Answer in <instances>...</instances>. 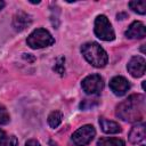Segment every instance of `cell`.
<instances>
[{"mask_svg": "<svg viewBox=\"0 0 146 146\" xmlns=\"http://www.w3.org/2000/svg\"><path fill=\"white\" fill-rule=\"evenodd\" d=\"M99 125L102 128V130L105 132V133H117V132H121V127L119 123L114 122V121H111V120H107V119H99Z\"/></svg>", "mask_w": 146, "mask_h": 146, "instance_id": "7c38bea8", "label": "cell"}, {"mask_svg": "<svg viewBox=\"0 0 146 146\" xmlns=\"http://www.w3.org/2000/svg\"><path fill=\"white\" fill-rule=\"evenodd\" d=\"M145 59L141 56H133L129 60L127 68L133 78H140L145 73Z\"/></svg>", "mask_w": 146, "mask_h": 146, "instance_id": "52a82bcc", "label": "cell"}, {"mask_svg": "<svg viewBox=\"0 0 146 146\" xmlns=\"http://www.w3.org/2000/svg\"><path fill=\"white\" fill-rule=\"evenodd\" d=\"M3 7H5V2H3V1H0V10H1Z\"/></svg>", "mask_w": 146, "mask_h": 146, "instance_id": "44dd1931", "label": "cell"}, {"mask_svg": "<svg viewBox=\"0 0 146 146\" xmlns=\"http://www.w3.org/2000/svg\"><path fill=\"white\" fill-rule=\"evenodd\" d=\"M110 88L113 91L114 95L116 96H123L129 89H130V83L124 76H114L110 81Z\"/></svg>", "mask_w": 146, "mask_h": 146, "instance_id": "ba28073f", "label": "cell"}, {"mask_svg": "<svg viewBox=\"0 0 146 146\" xmlns=\"http://www.w3.org/2000/svg\"><path fill=\"white\" fill-rule=\"evenodd\" d=\"M9 121H10V116L8 111L2 104H0V124H7Z\"/></svg>", "mask_w": 146, "mask_h": 146, "instance_id": "e0dca14e", "label": "cell"}, {"mask_svg": "<svg viewBox=\"0 0 146 146\" xmlns=\"http://www.w3.org/2000/svg\"><path fill=\"white\" fill-rule=\"evenodd\" d=\"M32 24V17L24 11H18L13 17V27L16 31H23Z\"/></svg>", "mask_w": 146, "mask_h": 146, "instance_id": "9c48e42d", "label": "cell"}, {"mask_svg": "<svg viewBox=\"0 0 146 146\" xmlns=\"http://www.w3.org/2000/svg\"><path fill=\"white\" fill-rule=\"evenodd\" d=\"M98 99L95 98V99H89V98H86L83 99L81 103H80V108L81 110H89V108H92L94 106L98 105Z\"/></svg>", "mask_w": 146, "mask_h": 146, "instance_id": "2e32d148", "label": "cell"}, {"mask_svg": "<svg viewBox=\"0 0 146 146\" xmlns=\"http://www.w3.org/2000/svg\"><path fill=\"white\" fill-rule=\"evenodd\" d=\"M63 115L59 111H54L48 115V124L51 128H57L62 122Z\"/></svg>", "mask_w": 146, "mask_h": 146, "instance_id": "5bb4252c", "label": "cell"}, {"mask_svg": "<svg viewBox=\"0 0 146 146\" xmlns=\"http://www.w3.org/2000/svg\"><path fill=\"white\" fill-rule=\"evenodd\" d=\"M25 146H41L40 143L35 139H29L26 143H25Z\"/></svg>", "mask_w": 146, "mask_h": 146, "instance_id": "ffe728a7", "label": "cell"}, {"mask_svg": "<svg viewBox=\"0 0 146 146\" xmlns=\"http://www.w3.org/2000/svg\"><path fill=\"white\" fill-rule=\"evenodd\" d=\"M16 145H17V139H16V137H15V136L9 137V138H8V141H7V144H6V146H16Z\"/></svg>", "mask_w": 146, "mask_h": 146, "instance_id": "d6986e66", "label": "cell"}, {"mask_svg": "<svg viewBox=\"0 0 146 146\" xmlns=\"http://www.w3.org/2000/svg\"><path fill=\"white\" fill-rule=\"evenodd\" d=\"M96 130L91 124H86L79 128L72 136V141L75 146H86L95 137Z\"/></svg>", "mask_w": 146, "mask_h": 146, "instance_id": "8992f818", "label": "cell"}, {"mask_svg": "<svg viewBox=\"0 0 146 146\" xmlns=\"http://www.w3.org/2000/svg\"><path fill=\"white\" fill-rule=\"evenodd\" d=\"M95 34L104 41H112L115 39L114 30L108 21V18L105 15H98L95 19V27H94Z\"/></svg>", "mask_w": 146, "mask_h": 146, "instance_id": "277c9868", "label": "cell"}, {"mask_svg": "<svg viewBox=\"0 0 146 146\" xmlns=\"http://www.w3.org/2000/svg\"><path fill=\"white\" fill-rule=\"evenodd\" d=\"M97 146H125V143L115 137H100L97 141Z\"/></svg>", "mask_w": 146, "mask_h": 146, "instance_id": "4fadbf2b", "label": "cell"}, {"mask_svg": "<svg viewBox=\"0 0 146 146\" xmlns=\"http://www.w3.org/2000/svg\"><path fill=\"white\" fill-rule=\"evenodd\" d=\"M26 42L32 49H40V48H44L54 44L55 39L47 30L36 29L27 36Z\"/></svg>", "mask_w": 146, "mask_h": 146, "instance_id": "3957f363", "label": "cell"}, {"mask_svg": "<svg viewBox=\"0 0 146 146\" xmlns=\"http://www.w3.org/2000/svg\"><path fill=\"white\" fill-rule=\"evenodd\" d=\"M81 87L88 95H99L104 88V81L99 74H91L82 80Z\"/></svg>", "mask_w": 146, "mask_h": 146, "instance_id": "5b68a950", "label": "cell"}, {"mask_svg": "<svg viewBox=\"0 0 146 146\" xmlns=\"http://www.w3.org/2000/svg\"><path fill=\"white\" fill-rule=\"evenodd\" d=\"M146 35L145 25L143 22L135 21L130 24L128 30L125 31V36L129 39H143Z\"/></svg>", "mask_w": 146, "mask_h": 146, "instance_id": "30bf717a", "label": "cell"}, {"mask_svg": "<svg viewBox=\"0 0 146 146\" xmlns=\"http://www.w3.org/2000/svg\"><path fill=\"white\" fill-rule=\"evenodd\" d=\"M116 116L128 122L141 121L145 116V97L131 95L116 106Z\"/></svg>", "mask_w": 146, "mask_h": 146, "instance_id": "6da1fadb", "label": "cell"}, {"mask_svg": "<svg viewBox=\"0 0 146 146\" xmlns=\"http://www.w3.org/2000/svg\"><path fill=\"white\" fill-rule=\"evenodd\" d=\"M81 52L87 62L95 67H104L108 62L107 52L97 42H87L82 44Z\"/></svg>", "mask_w": 146, "mask_h": 146, "instance_id": "7a4b0ae2", "label": "cell"}, {"mask_svg": "<svg viewBox=\"0 0 146 146\" xmlns=\"http://www.w3.org/2000/svg\"><path fill=\"white\" fill-rule=\"evenodd\" d=\"M145 137H146V129L144 123H139L132 127V129L129 132V141L131 144H139L145 139Z\"/></svg>", "mask_w": 146, "mask_h": 146, "instance_id": "8fae6325", "label": "cell"}, {"mask_svg": "<svg viewBox=\"0 0 146 146\" xmlns=\"http://www.w3.org/2000/svg\"><path fill=\"white\" fill-rule=\"evenodd\" d=\"M143 146H144V145H143Z\"/></svg>", "mask_w": 146, "mask_h": 146, "instance_id": "7402d4cb", "label": "cell"}, {"mask_svg": "<svg viewBox=\"0 0 146 146\" xmlns=\"http://www.w3.org/2000/svg\"><path fill=\"white\" fill-rule=\"evenodd\" d=\"M130 9H132L135 13H138L140 15H144L146 13V1H130L129 2Z\"/></svg>", "mask_w": 146, "mask_h": 146, "instance_id": "9a60e30c", "label": "cell"}, {"mask_svg": "<svg viewBox=\"0 0 146 146\" xmlns=\"http://www.w3.org/2000/svg\"><path fill=\"white\" fill-rule=\"evenodd\" d=\"M8 138L9 137H7L6 132L2 129H0V146H6V144L8 141Z\"/></svg>", "mask_w": 146, "mask_h": 146, "instance_id": "ac0fdd59", "label": "cell"}]
</instances>
